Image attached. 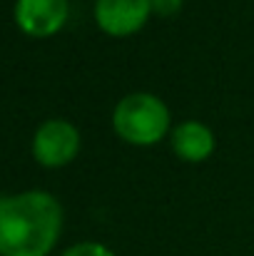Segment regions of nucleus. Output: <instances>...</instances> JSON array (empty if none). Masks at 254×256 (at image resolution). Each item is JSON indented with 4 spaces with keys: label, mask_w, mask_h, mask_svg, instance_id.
Masks as SVG:
<instances>
[{
    "label": "nucleus",
    "mask_w": 254,
    "mask_h": 256,
    "mask_svg": "<svg viewBox=\"0 0 254 256\" xmlns=\"http://www.w3.org/2000/svg\"><path fill=\"white\" fill-rule=\"evenodd\" d=\"M63 256H115L107 246L97 244V242H83V244H75L70 246Z\"/></svg>",
    "instance_id": "obj_7"
},
{
    "label": "nucleus",
    "mask_w": 254,
    "mask_h": 256,
    "mask_svg": "<svg viewBox=\"0 0 254 256\" xmlns=\"http://www.w3.org/2000/svg\"><path fill=\"white\" fill-rule=\"evenodd\" d=\"M80 152V132L68 120H48L33 137V157L48 170L70 164Z\"/></svg>",
    "instance_id": "obj_3"
},
{
    "label": "nucleus",
    "mask_w": 254,
    "mask_h": 256,
    "mask_svg": "<svg viewBox=\"0 0 254 256\" xmlns=\"http://www.w3.org/2000/svg\"><path fill=\"white\" fill-rule=\"evenodd\" d=\"M172 152L184 162H204L214 152V134L202 122H179L172 130Z\"/></svg>",
    "instance_id": "obj_6"
},
{
    "label": "nucleus",
    "mask_w": 254,
    "mask_h": 256,
    "mask_svg": "<svg viewBox=\"0 0 254 256\" xmlns=\"http://www.w3.org/2000/svg\"><path fill=\"white\" fill-rule=\"evenodd\" d=\"M63 232V206L48 192L0 199V256H48Z\"/></svg>",
    "instance_id": "obj_1"
},
{
    "label": "nucleus",
    "mask_w": 254,
    "mask_h": 256,
    "mask_svg": "<svg viewBox=\"0 0 254 256\" xmlns=\"http://www.w3.org/2000/svg\"><path fill=\"white\" fill-rule=\"evenodd\" d=\"M68 0H18L15 22L30 38H50L68 22Z\"/></svg>",
    "instance_id": "obj_5"
},
{
    "label": "nucleus",
    "mask_w": 254,
    "mask_h": 256,
    "mask_svg": "<svg viewBox=\"0 0 254 256\" xmlns=\"http://www.w3.org/2000/svg\"><path fill=\"white\" fill-rule=\"evenodd\" d=\"M152 15V0H97L95 20L102 32L112 38H127L145 28Z\"/></svg>",
    "instance_id": "obj_4"
},
{
    "label": "nucleus",
    "mask_w": 254,
    "mask_h": 256,
    "mask_svg": "<svg viewBox=\"0 0 254 256\" xmlns=\"http://www.w3.org/2000/svg\"><path fill=\"white\" fill-rule=\"evenodd\" d=\"M179 10H182V0H152V12L162 18H172Z\"/></svg>",
    "instance_id": "obj_8"
},
{
    "label": "nucleus",
    "mask_w": 254,
    "mask_h": 256,
    "mask_svg": "<svg viewBox=\"0 0 254 256\" xmlns=\"http://www.w3.org/2000/svg\"><path fill=\"white\" fill-rule=\"evenodd\" d=\"M112 127L117 137L130 144L150 147L157 144L169 130L167 104L150 92H132L122 97L112 112Z\"/></svg>",
    "instance_id": "obj_2"
}]
</instances>
